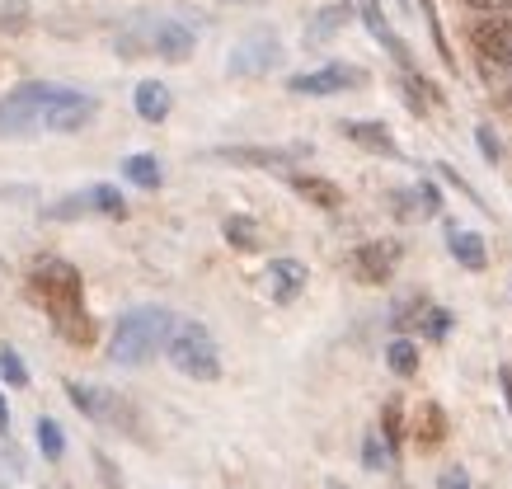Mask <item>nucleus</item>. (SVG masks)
Wrapping results in <instances>:
<instances>
[{
	"instance_id": "nucleus-1",
	"label": "nucleus",
	"mask_w": 512,
	"mask_h": 489,
	"mask_svg": "<svg viewBox=\"0 0 512 489\" xmlns=\"http://www.w3.org/2000/svg\"><path fill=\"white\" fill-rule=\"evenodd\" d=\"M29 283H33V297L47 306L57 334L71 339V344H90L94 325H90V316H85V278H80L76 264L62 259V254H43V259L33 264Z\"/></svg>"
},
{
	"instance_id": "nucleus-2",
	"label": "nucleus",
	"mask_w": 512,
	"mask_h": 489,
	"mask_svg": "<svg viewBox=\"0 0 512 489\" xmlns=\"http://www.w3.org/2000/svg\"><path fill=\"white\" fill-rule=\"evenodd\" d=\"M179 320L165 311V306H132L127 316H118L113 325V344H109V358L118 367H141L151 363L160 348L170 344V334Z\"/></svg>"
},
{
	"instance_id": "nucleus-3",
	"label": "nucleus",
	"mask_w": 512,
	"mask_h": 489,
	"mask_svg": "<svg viewBox=\"0 0 512 489\" xmlns=\"http://www.w3.org/2000/svg\"><path fill=\"white\" fill-rule=\"evenodd\" d=\"M165 358H170V367L188 381L221 377V348H217V339H212V330L198 325V320H179V325H174L170 344H165Z\"/></svg>"
},
{
	"instance_id": "nucleus-4",
	"label": "nucleus",
	"mask_w": 512,
	"mask_h": 489,
	"mask_svg": "<svg viewBox=\"0 0 512 489\" xmlns=\"http://www.w3.org/2000/svg\"><path fill=\"white\" fill-rule=\"evenodd\" d=\"M62 85H52V80H24L15 85L10 95L0 99V137H29L43 127V109L52 104Z\"/></svg>"
},
{
	"instance_id": "nucleus-5",
	"label": "nucleus",
	"mask_w": 512,
	"mask_h": 489,
	"mask_svg": "<svg viewBox=\"0 0 512 489\" xmlns=\"http://www.w3.org/2000/svg\"><path fill=\"white\" fill-rule=\"evenodd\" d=\"M99 118V99L85 95V90H57L52 104L43 109V132H80V127H90Z\"/></svg>"
},
{
	"instance_id": "nucleus-6",
	"label": "nucleus",
	"mask_w": 512,
	"mask_h": 489,
	"mask_svg": "<svg viewBox=\"0 0 512 489\" xmlns=\"http://www.w3.org/2000/svg\"><path fill=\"white\" fill-rule=\"evenodd\" d=\"M357 85H367V71L362 66H343V62H329L320 71H301V76L287 80L292 95H311V99L343 95V90H357Z\"/></svg>"
},
{
	"instance_id": "nucleus-7",
	"label": "nucleus",
	"mask_w": 512,
	"mask_h": 489,
	"mask_svg": "<svg viewBox=\"0 0 512 489\" xmlns=\"http://www.w3.org/2000/svg\"><path fill=\"white\" fill-rule=\"evenodd\" d=\"M278 33L268 29H254L249 38H240L231 48V62H226V71L231 76H268L273 66H278Z\"/></svg>"
},
{
	"instance_id": "nucleus-8",
	"label": "nucleus",
	"mask_w": 512,
	"mask_h": 489,
	"mask_svg": "<svg viewBox=\"0 0 512 489\" xmlns=\"http://www.w3.org/2000/svg\"><path fill=\"white\" fill-rule=\"evenodd\" d=\"M306 156H311V146H217V160L249 165V170H292Z\"/></svg>"
},
{
	"instance_id": "nucleus-9",
	"label": "nucleus",
	"mask_w": 512,
	"mask_h": 489,
	"mask_svg": "<svg viewBox=\"0 0 512 489\" xmlns=\"http://www.w3.org/2000/svg\"><path fill=\"white\" fill-rule=\"evenodd\" d=\"M470 43L480 52L484 66H508L512 71V19L508 15H489L470 29Z\"/></svg>"
},
{
	"instance_id": "nucleus-10",
	"label": "nucleus",
	"mask_w": 512,
	"mask_h": 489,
	"mask_svg": "<svg viewBox=\"0 0 512 489\" xmlns=\"http://www.w3.org/2000/svg\"><path fill=\"white\" fill-rule=\"evenodd\" d=\"M400 240H367V245H357L353 254V273L362 283H390V273L400 269Z\"/></svg>"
},
{
	"instance_id": "nucleus-11",
	"label": "nucleus",
	"mask_w": 512,
	"mask_h": 489,
	"mask_svg": "<svg viewBox=\"0 0 512 489\" xmlns=\"http://www.w3.org/2000/svg\"><path fill=\"white\" fill-rule=\"evenodd\" d=\"M268 283V297L278 301V306H287V301H296L301 292H306V283H311V273H306V264L301 259H273L264 273Z\"/></svg>"
},
{
	"instance_id": "nucleus-12",
	"label": "nucleus",
	"mask_w": 512,
	"mask_h": 489,
	"mask_svg": "<svg viewBox=\"0 0 512 489\" xmlns=\"http://www.w3.org/2000/svg\"><path fill=\"white\" fill-rule=\"evenodd\" d=\"M151 52L165 57V62H188L193 57V29L179 24V19H160L151 29Z\"/></svg>"
},
{
	"instance_id": "nucleus-13",
	"label": "nucleus",
	"mask_w": 512,
	"mask_h": 489,
	"mask_svg": "<svg viewBox=\"0 0 512 489\" xmlns=\"http://www.w3.org/2000/svg\"><path fill=\"white\" fill-rule=\"evenodd\" d=\"M339 132L353 146H362V151H376V156H400V146H395V137H390L386 123H362V118H348Z\"/></svg>"
},
{
	"instance_id": "nucleus-14",
	"label": "nucleus",
	"mask_w": 512,
	"mask_h": 489,
	"mask_svg": "<svg viewBox=\"0 0 512 489\" xmlns=\"http://www.w3.org/2000/svg\"><path fill=\"white\" fill-rule=\"evenodd\" d=\"M292 193H301L320 212H339L343 207V189L334 179H320V174H292Z\"/></svg>"
},
{
	"instance_id": "nucleus-15",
	"label": "nucleus",
	"mask_w": 512,
	"mask_h": 489,
	"mask_svg": "<svg viewBox=\"0 0 512 489\" xmlns=\"http://www.w3.org/2000/svg\"><path fill=\"white\" fill-rule=\"evenodd\" d=\"M132 104H137L141 123H165L170 109H174V95H170V85H160V80H141L137 95H132Z\"/></svg>"
},
{
	"instance_id": "nucleus-16",
	"label": "nucleus",
	"mask_w": 512,
	"mask_h": 489,
	"mask_svg": "<svg viewBox=\"0 0 512 489\" xmlns=\"http://www.w3.org/2000/svg\"><path fill=\"white\" fill-rule=\"evenodd\" d=\"M362 24H367V33H372L381 48H390V57H395L404 71H414V62H409V48H404L400 38H395V29L386 24V15H381V5H376V0H362Z\"/></svg>"
},
{
	"instance_id": "nucleus-17",
	"label": "nucleus",
	"mask_w": 512,
	"mask_h": 489,
	"mask_svg": "<svg viewBox=\"0 0 512 489\" xmlns=\"http://www.w3.org/2000/svg\"><path fill=\"white\" fill-rule=\"evenodd\" d=\"M447 245H451V259H456L461 269L480 273L484 264H489V254H484V240L475 236V231H451V236H447Z\"/></svg>"
},
{
	"instance_id": "nucleus-18",
	"label": "nucleus",
	"mask_w": 512,
	"mask_h": 489,
	"mask_svg": "<svg viewBox=\"0 0 512 489\" xmlns=\"http://www.w3.org/2000/svg\"><path fill=\"white\" fill-rule=\"evenodd\" d=\"M348 19H353V10H348V5H329V10H320V15L306 24V48H320V43H329V38H334V33H339Z\"/></svg>"
},
{
	"instance_id": "nucleus-19",
	"label": "nucleus",
	"mask_w": 512,
	"mask_h": 489,
	"mask_svg": "<svg viewBox=\"0 0 512 489\" xmlns=\"http://www.w3.org/2000/svg\"><path fill=\"white\" fill-rule=\"evenodd\" d=\"M33 438H38V452H43V461H52V466H57V461L66 457V433H62V424H57V419H38V424H33Z\"/></svg>"
},
{
	"instance_id": "nucleus-20",
	"label": "nucleus",
	"mask_w": 512,
	"mask_h": 489,
	"mask_svg": "<svg viewBox=\"0 0 512 489\" xmlns=\"http://www.w3.org/2000/svg\"><path fill=\"white\" fill-rule=\"evenodd\" d=\"M123 174L132 179V184H137V189H160V179H165V174H160V160L146 156V151L127 156V160H123Z\"/></svg>"
},
{
	"instance_id": "nucleus-21",
	"label": "nucleus",
	"mask_w": 512,
	"mask_h": 489,
	"mask_svg": "<svg viewBox=\"0 0 512 489\" xmlns=\"http://www.w3.org/2000/svg\"><path fill=\"white\" fill-rule=\"evenodd\" d=\"M386 363L395 377H414V372H419V344H414V339H390Z\"/></svg>"
},
{
	"instance_id": "nucleus-22",
	"label": "nucleus",
	"mask_w": 512,
	"mask_h": 489,
	"mask_svg": "<svg viewBox=\"0 0 512 489\" xmlns=\"http://www.w3.org/2000/svg\"><path fill=\"white\" fill-rule=\"evenodd\" d=\"M90 207H94V217H127V203H123V193L113 189V184H90Z\"/></svg>"
},
{
	"instance_id": "nucleus-23",
	"label": "nucleus",
	"mask_w": 512,
	"mask_h": 489,
	"mask_svg": "<svg viewBox=\"0 0 512 489\" xmlns=\"http://www.w3.org/2000/svg\"><path fill=\"white\" fill-rule=\"evenodd\" d=\"M0 386H10V391L29 386V367H24V358L10 344H0Z\"/></svg>"
},
{
	"instance_id": "nucleus-24",
	"label": "nucleus",
	"mask_w": 512,
	"mask_h": 489,
	"mask_svg": "<svg viewBox=\"0 0 512 489\" xmlns=\"http://www.w3.org/2000/svg\"><path fill=\"white\" fill-rule=\"evenodd\" d=\"M221 236L231 240L235 250H259V226L249 217H226L221 221Z\"/></svg>"
},
{
	"instance_id": "nucleus-25",
	"label": "nucleus",
	"mask_w": 512,
	"mask_h": 489,
	"mask_svg": "<svg viewBox=\"0 0 512 489\" xmlns=\"http://www.w3.org/2000/svg\"><path fill=\"white\" fill-rule=\"evenodd\" d=\"M33 24L29 0H0V33H24Z\"/></svg>"
},
{
	"instance_id": "nucleus-26",
	"label": "nucleus",
	"mask_w": 512,
	"mask_h": 489,
	"mask_svg": "<svg viewBox=\"0 0 512 489\" xmlns=\"http://www.w3.org/2000/svg\"><path fill=\"white\" fill-rule=\"evenodd\" d=\"M390 457H395V452L381 447V433H372V438L362 442V461H367V471H390Z\"/></svg>"
},
{
	"instance_id": "nucleus-27",
	"label": "nucleus",
	"mask_w": 512,
	"mask_h": 489,
	"mask_svg": "<svg viewBox=\"0 0 512 489\" xmlns=\"http://www.w3.org/2000/svg\"><path fill=\"white\" fill-rule=\"evenodd\" d=\"M381 438L390 442V452L400 447V438H404V433H400V400H390L386 414H381Z\"/></svg>"
},
{
	"instance_id": "nucleus-28",
	"label": "nucleus",
	"mask_w": 512,
	"mask_h": 489,
	"mask_svg": "<svg viewBox=\"0 0 512 489\" xmlns=\"http://www.w3.org/2000/svg\"><path fill=\"white\" fill-rule=\"evenodd\" d=\"M423 330H428V339H447L451 311H442V306H428V311H423Z\"/></svg>"
},
{
	"instance_id": "nucleus-29",
	"label": "nucleus",
	"mask_w": 512,
	"mask_h": 489,
	"mask_svg": "<svg viewBox=\"0 0 512 489\" xmlns=\"http://www.w3.org/2000/svg\"><path fill=\"white\" fill-rule=\"evenodd\" d=\"M414 198L423 203V212H428V217H437V212H442V193H437L433 184H419V189H414Z\"/></svg>"
},
{
	"instance_id": "nucleus-30",
	"label": "nucleus",
	"mask_w": 512,
	"mask_h": 489,
	"mask_svg": "<svg viewBox=\"0 0 512 489\" xmlns=\"http://www.w3.org/2000/svg\"><path fill=\"white\" fill-rule=\"evenodd\" d=\"M470 10H484V15H512V0H466Z\"/></svg>"
},
{
	"instance_id": "nucleus-31",
	"label": "nucleus",
	"mask_w": 512,
	"mask_h": 489,
	"mask_svg": "<svg viewBox=\"0 0 512 489\" xmlns=\"http://www.w3.org/2000/svg\"><path fill=\"white\" fill-rule=\"evenodd\" d=\"M437 489H470V480H466V471H461V466H451V471H442Z\"/></svg>"
},
{
	"instance_id": "nucleus-32",
	"label": "nucleus",
	"mask_w": 512,
	"mask_h": 489,
	"mask_svg": "<svg viewBox=\"0 0 512 489\" xmlns=\"http://www.w3.org/2000/svg\"><path fill=\"white\" fill-rule=\"evenodd\" d=\"M475 142H480L484 160H498V142H494V127H480V132H475Z\"/></svg>"
},
{
	"instance_id": "nucleus-33",
	"label": "nucleus",
	"mask_w": 512,
	"mask_h": 489,
	"mask_svg": "<svg viewBox=\"0 0 512 489\" xmlns=\"http://www.w3.org/2000/svg\"><path fill=\"white\" fill-rule=\"evenodd\" d=\"M94 466L104 471V485H109V489H123V480L113 475V466H109V457H104V452H94Z\"/></svg>"
},
{
	"instance_id": "nucleus-34",
	"label": "nucleus",
	"mask_w": 512,
	"mask_h": 489,
	"mask_svg": "<svg viewBox=\"0 0 512 489\" xmlns=\"http://www.w3.org/2000/svg\"><path fill=\"white\" fill-rule=\"evenodd\" d=\"M10 433V405H5V395H0V438Z\"/></svg>"
},
{
	"instance_id": "nucleus-35",
	"label": "nucleus",
	"mask_w": 512,
	"mask_h": 489,
	"mask_svg": "<svg viewBox=\"0 0 512 489\" xmlns=\"http://www.w3.org/2000/svg\"><path fill=\"white\" fill-rule=\"evenodd\" d=\"M325 489H353V485H343V480H329V485Z\"/></svg>"
},
{
	"instance_id": "nucleus-36",
	"label": "nucleus",
	"mask_w": 512,
	"mask_h": 489,
	"mask_svg": "<svg viewBox=\"0 0 512 489\" xmlns=\"http://www.w3.org/2000/svg\"><path fill=\"white\" fill-rule=\"evenodd\" d=\"M400 5H404V0H400Z\"/></svg>"
}]
</instances>
